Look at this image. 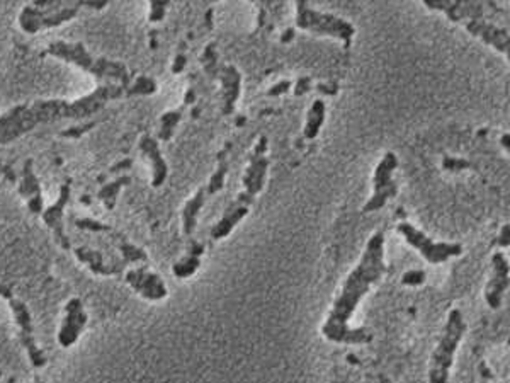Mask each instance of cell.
<instances>
[{
	"label": "cell",
	"mask_w": 510,
	"mask_h": 383,
	"mask_svg": "<svg viewBox=\"0 0 510 383\" xmlns=\"http://www.w3.org/2000/svg\"><path fill=\"white\" fill-rule=\"evenodd\" d=\"M387 271L384 266V237L381 232L367 240V245L361 261L345 280L337 300L334 302L327 322L323 324L322 334L328 341L339 344H366L372 339V334L364 327L350 329L349 320L361 302V298L369 292L374 283H378L381 276Z\"/></svg>",
	"instance_id": "obj_1"
},
{
	"label": "cell",
	"mask_w": 510,
	"mask_h": 383,
	"mask_svg": "<svg viewBox=\"0 0 510 383\" xmlns=\"http://www.w3.org/2000/svg\"><path fill=\"white\" fill-rule=\"evenodd\" d=\"M123 86H113L106 83L99 86L94 92L83 96V98L68 103V101L51 99V101H36L29 106V111L33 114L36 125L44 123H55L60 120H83L101 111L109 101L119 99L123 96Z\"/></svg>",
	"instance_id": "obj_2"
},
{
	"label": "cell",
	"mask_w": 510,
	"mask_h": 383,
	"mask_svg": "<svg viewBox=\"0 0 510 383\" xmlns=\"http://www.w3.org/2000/svg\"><path fill=\"white\" fill-rule=\"evenodd\" d=\"M48 53L56 58L68 61V63L77 65L83 72L92 73L97 81H104V78H114L119 81L123 87L130 86V72H128L126 65L119 63V61H111L108 58H96L86 50L82 43H66V41H53L48 46Z\"/></svg>",
	"instance_id": "obj_3"
},
{
	"label": "cell",
	"mask_w": 510,
	"mask_h": 383,
	"mask_svg": "<svg viewBox=\"0 0 510 383\" xmlns=\"http://www.w3.org/2000/svg\"><path fill=\"white\" fill-rule=\"evenodd\" d=\"M464 332H466V324H464L463 314L458 308H454L449 312L444 334L430 358L429 383H449V369Z\"/></svg>",
	"instance_id": "obj_4"
},
{
	"label": "cell",
	"mask_w": 510,
	"mask_h": 383,
	"mask_svg": "<svg viewBox=\"0 0 510 383\" xmlns=\"http://www.w3.org/2000/svg\"><path fill=\"white\" fill-rule=\"evenodd\" d=\"M269 142L265 136H260L259 143L255 145L254 152L250 155V164H248L245 175H243V191L238 195L237 200L228 206L230 211H233L238 217H247L250 205L254 203L255 196L264 189L265 175L269 169L267 153Z\"/></svg>",
	"instance_id": "obj_5"
},
{
	"label": "cell",
	"mask_w": 510,
	"mask_h": 383,
	"mask_svg": "<svg viewBox=\"0 0 510 383\" xmlns=\"http://www.w3.org/2000/svg\"><path fill=\"white\" fill-rule=\"evenodd\" d=\"M296 26L300 29L317 34V36H332L342 39L345 46L350 45L354 33H356L354 26L347 23V21L340 19V17L334 14L315 11L305 0L296 2Z\"/></svg>",
	"instance_id": "obj_6"
},
{
	"label": "cell",
	"mask_w": 510,
	"mask_h": 383,
	"mask_svg": "<svg viewBox=\"0 0 510 383\" xmlns=\"http://www.w3.org/2000/svg\"><path fill=\"white\" fill-rule=\"evenodd\" d=\"M78 9H81L78 2H58V0H55V4L46 9L28 6L22 9L19 24L24 33L36 34L43 29L56 28L72 21L78 14Z\"/></svg>",
	"instance_id": "obj_7"
},
{
	"label": "cell",
	"mask_w": 510,
	"mask_h": 383,
	"mask_svg": "<svg viewBox=\"0 0 510 383\" xmlns=\"http://www.w3.org/2000/svg\"><path fill=\"white\" fill-rule=\"evenodd\" d=\"M0 295L4 298H7L9 307H11L12 314L16 317V322L19 325L21 331V342L24 346V349L28 351V356L33 363V367L43 368L46 364V356L41 349H39L36 344V337H34V325H33V317H31V312L28 305L24 302L17 300V298L12 295L6 286H0Z\"/></svg>",
	"instance_id": "obj_8"
},
{
	"label": "cell",
	"mask_w": 510,
	"mask_h": 383,
	"mask_svg": "<svg viewBox=\"0 0 510 383\" xmlns=\"http://www.w3.org/2000/svg\"><path fill=\"white\" fill-rule=\"evenodd\" d=\"M398 232L405 237V240L412 247H415L430 264H441L449 257L459 255L463 252L461 244H446V242H432L430 237L425 235L422 230L415 228L410 223L402 222L398 225Z\"/></svg>",
	"instance_id": "obj_9"
},
{
	"label": "cell",
	"mask_w": 510,
	"mask_h": 383,
	"mask_svg": "<svg viewBox=\"0 0 510 383\" xmlns=\"http://www.w3.org/2000/svg\"><path fill=\"white\" fill-rule=\"evenodd\" d=\"M398 167V158L393 152H388L387 155L381 158V162L374 170V195L371 196V200L364 205V213L369 211L381 210L389 198L397 196V183H394L392 174L393 170Z\"/></svg>",
	"instance_id": "obj_10"
},
{
	"label": "cell",
	"mask_w": 510,
	"mask_h": 383,
	"mask_svg": "<svg viewBox=\"0 0 510 383\" xmlns=\"http://www.w3.org/2000/svg\"><path fill=\"white\" fill-rule=\"evenodd\" d=\"M425 7L434 11H442L452 23H468V21L483 19L485 9L481 2H466V0H424Z\"/></svg>",
	"instance_id": "obj_11"
},
{
	"label": "cell",
	"mask_w": 510,
	"mask_h": 383,
	"mask_svg": "<svg viewBox=\"0 0 510 383\" xmlns=\"http://www.w3.org/2000/svg\"><path fill=\"white\" fill-rule=\"evenodd\" d=\"M126 281L136 293L146 300L158 302L167 297V286L163 280L155 272L146 270V267H136V270L128 271Z\"/></svg>",
	"instance_id": "obj_12"
},
{
	"label": "cell",
	"mask_w": 510,
	"mask_h": 383,
	"mask_svg": "<svg viewBox=\"0 0 510 383\" xmlns=\"http://www.w3.org/2000/svg\"><path fill=\"white\" fill-rule=\"evenodd\" d=\"M87 314L83 310V303L81 298H72L65 307V319L58 332V342L61 347H70L77 342L83 327L87 324Z\"/></svg>",
	"instance_id": "obj_13"
},
{
	"label": "cell",
	"mask_w": 510,
	"mask_h": 383,
	"mask_svg": "<svg viewBox=\"0 0 510 383\" xmlns=\"http://www.w3.org/2000/svg\"><path fill=\"white\" fill-rule=\"evenodd\" d=\"M491 262H494V275H491L490 281L486 283L485 300L490 308L496 310L502 305V297L510 285V264L505 259V255L500 252L494 254Z\"/></svg>",
	"instance_id": "obj_14"
},
{
	"label": "cell",
	"mask_w": 510,
	"mask_h": 383,
	"mask_svg": "<svg viewBox=\"0 0 510 383\" xmlns=\"http://www.w3.org/2000/svg\"><path fill=\"white\" fill-rule=\"evenodd\" d=\"M70 200V184H61L58 200L53 203L50 208L43 211V220L46 223L48 228H51L55 240L63 247L65 250L70 249V240L65 235V223H63V211L65 206Z\"/></svg>",
	"instance_id": "obj_15"
},
{
	"label": "cell",
	"mask_w": 510,
	"mask_h": 383,
	"mask_svg": "<svg viewBox=\"0 0 510 383\" xmlns=\"http://www.w3.org/2000/svg\"><path fill=\"white\" fill-rule=\"evenodd\" d=\"M466 29L473 36L483 39L486 45L494 46L496 51L504 53L510 61V34L502 28H496L495 24L489 23L485 19H476V21H468L464 23Z\"/></svg>",
	"instance_id": "obj_16"
},
{
	"label": "cell",
	"mask_w": 510,
	"mask_h": 383,
	"mask_svg": "<svg viewBox=\"0 0 510 383\" xmlns=\"http://www.w3.org/2000/svg\"><path fill=\"white\" fill-rule=\"evenodd\" d=\"M19 193L21 196L24 198L26 203H28V208L33 215H43V193H41V184L34 174L33 169V160L28 158L24 162V167H22V178L19 184Z\"/></svg>",
	"instance_id": "obj_17"
},
{
	"label": "cell",
	"mask_w": 510,
	"mask_h": 383,
	"mask_svg": "<svg viewBox=\"0 0 510 383\" xmlns=\"http://www.w3.org/2000/svg\"><path fill=\"white\" fill-rule=\"evenodd\" d=\"M221 82V98H223V114H232L235 111V104L240 98V86H242V73L238 72L233 65H223L220 67V78Z\"/></svg>",
	"instance_id": "obj_18"
},
{
	"label": "cell",
	"mask_w": 510,
	"mask_h": 383,
	"mask_svg": "<svg viewBox=\"0 0 510 383\" xmlns=\"http://www.w3.org/2000/svg\"><path fill=\"white\" fill-rule=\"evenodd\" d=\"M140 150L145 155V158H148L150 164H152V173H153L152 186L160 188L167 179L168 167H167V162L163 160L157 140L152 138L150 135H143L140 140Z\"/></svg>",
	"instance_id": "obj_19"
},
{
	"label": "cell",
	"mask_w": 510,
	"mask_h": 383,
	"mask_svg": "<svg viewBox=\"0 0 510 383\" xmlns=\"http://www.w3.org/2000/svg\"><path fill=\"white\" fill-rule=\"evenodd\" d=\"M75 255H77V259L81 262L86 264V266L91 270L94 275L99 276H113V275H119V272L123 271V267L126 266V264L121 262H106L104 255L99 250L86 247V245H82V247L75 249Z\"/></svg>",
	"instance_id": "obj_20"
},
{
	"label": "cell",
	"mask_w": 510,
	"mask_h": 383,
	"mask_svg": "<svg viewBox=\"0 0 510 383\" xmlns=\"http://www.w3.org/2000/svg\"><path fill=\"white\" fill-rule=\"evenodd\" d=\"M210 196V191H208V186H203L198 189V193L194 195L190 200L185 203L183 210V223H184V233L185 235H190L194 230H196L198 225V215L201 208L204 206V201Z\"/></svg>",
	"instance_id": "obj_21"
},
{
	"label": "cell",
	"mask_w": 510,
	"mask_h": 383,
	"mask_svg": "<svg viewBox=\"0 0 510 383\" xmlns=\"http://www.w3.org/2000/svg\"><path fill=\"white\" fill-rule=\"evenodd\" d=\"M203 254H204L203 244H199V242H190L188 255L180 259L179 262H175L174 267H172V271H174L177 278L184 280V278H189V276H193L194 272L199 270V266H201Z\"/></svg>",
	"instance_id": "obj_22"
},
{
	"label": "cell",
	"mask_w": 510,
	"mask_h": 383,
	"mask_svg": "<svg viewBox=\"0 0 510 383\" xmlns=\"http://www.w3.org/2000/svg\"><path fill=\"white\" fill-rule=\"evenodd\" d=\"M325 103L322 99H317L312 104L308 111V118H306V126H305V138L313 140L317 138L318 133H320V128L325 121Z\"/></svg>",
	"instance_id": "obj_23"
},
{
	"label": "cell",
	"mask_w": 510,
	"mask_h": 383,
	"mask_svg": "<svg viewBox=\"0 0 510 383\" xmlns=\"http://www.w3.org/2000/svg\"><path fill=\"white\" fill-rule=\"evenodd\" d=\"M130 183H131L130 178H119L116 180H113V183L106 184V186L101 189L99 198H101L102 203H104L106 208H108V210L116 208V201H118L119 191H121L124 186H128Z\"/></svg>",
	"instance_id": "obj_24"
},
{
	"label": "cell",
	"mask_w": 510,
	"mask_h": 383,
	"mask_svg": "<svg viewBox=\"0 0 510 383\" xmlns=\"http://www.w3.org/2000/svg\"><path fill=\"white\" fill-rule=\"evenodd\" d=\"M180 118H183V111L175 109V111H167L160 116V130H158V138L162 142H168L174 136L175 126L179 125Z\"/></svg>",
	"instance_id": "obj_25"
},
{
	"label": "cell",
	"mask_w": 510,
	"mask_h": 383,
	"mask_svg": "<svg viewBox=\"0 0 510 383\" xmlns=\"http://www.w3.org/2000/svg\"><path fill=\"white\" fill-rule=\"evenodd\" d=\"M203 68L206 72V76L213 78V81H218L220 78V67H218V53H216V46L210 43L206 48H204L203 58H201Z\"/></svg>",
	"instance_id": "obj_26"
},
{
	"label": "cell",
	"mask_w": 510,
	"mask_h": 383,
	"mask_svg": "<svg viewBox=\"0 0 510 383\" xmlns=\"http://www.w3.org/2000/svg\"><path fill=\"white\" fill-rule=\"evenodd\" d=\"M155 92H157V82L152 77L141 76L126 91V96L128 98H131V96H152Z\"/></svg>",
	"instance_id": "obj_27"
},
{
	"label": "cell",
	"mask_w": 510,
	"mask_h": 383,
	"mask_svg": "<svg viewBox=\"0 0 510 383\" xmlns=\"http://www.w3.org/2000/svg\"><path fill=\"white\" fill-rule=\"evenodd\" d=\"M226 173H228V162L225 160L223 155H220V165H218V169H216V173L211 175L210 183H208V191H210V196H211V195H216V193L223 189Z\"/></svg>",
	"instance_id": "obj_28"
},
{
	"label": "cell",
	"mask_w": 510,
	"mask_h": 383,
	"mask_svg": "<svg viewBox=\"0 0 510 383\" xmlns=\"http://www.w3.org/2000/svg\"><path fill=\"white\" fill-rule=\"evenodd\" d=\"M119 250H121V254H123L124 264L141 262V261H146V259H148V255H146L143 249L136 247V245L130 244V242H121V244H119Z\"/></svg>",
	"instance_id": "obj_29"
},
{
	"label": "cell",
	"mask_w": 510,
	"mask_h": 383,
	"mask_svg": "<svg viewBox=\"0 0 510 383\" xmlns=\"http://www.w3.org/2000/svg\"><path fill=\"white\" fill-rule=\"evenodd\" d=\"M22 106L24 104H19V106H16V108H12L11 111H7V113H4L2 116H0V138H2V135L6 133V130L9 126L14 123V120L17 116H19V113L22 111Z\"/></svg>",
	"instance_id": "obj_30"
},
{
	"label": "cell",
	"mask_w": 510,
	"mask_h": 383,
	"mask_svg": "<svg viewBox=\"0 0 510 383\" xmlns=\"http://www.w3.org/2000/svg\"><path fill=\"white\" fill-rule=\"evenodd\" d=\"M170 2H150V21L152 23H158L165 17V11Z\"/></svg>",
	"instance_id": "obj_31"
},
{
	"label": "cell",
	"mask_w": 510,
	"mask_h": 383,
	"mask_svg": "<svg viewBox=\"0 0 510 383\" xmlns=\"http://www.w3.org/2000/svg\"><path fill=\"white\" fill-rule=\"evenodd\" d=\"M442 167H444L446 170H463V169H469L471 164H469L468 160H464V158L446 157L444 160H442Z\"/></svg>",
	"instance_id": "obj_32"
},
{
	"label": "cell",
	"mask_w": 510,
	"mask_h": 383,
	"mask_svg": "<svg viewBox=\"0 0 510 383\" xmlns=\"http://www.w3.org/2000/svg\"><path fill=\"white\" fill-rule=\"evenodd\" d=\"M424 281H425V272L419 271V270L408 271L403 275V278H402V283L408 285V286H419V285H422Z\"/></svg>",
	"instance_id": "obj_33"
},
{
	"label": "cell",
	"mask_w": 510,
	"mask_h": 383,
	"mask_svg": "<svg viewBox=\"0 0 510 383\" xmlns=\"http://www.w3.org/2000/svg\"><path fill=\"white\" fill-rule=\"evenodd\" d=\"M78 228H87V230H94V232H111V227L108 225H102V223L97 222V220H77V223H75Z\"/></svg>",
	"instance_id": "obj_34"
},
{
	"label": "cell",
	"mask_w": 510,
	"mask_h": 383,
	"mask_svg": "<svg viewBox=\"0 0 510 383\" xmlns=\"http://www.w3.org/2000/svg\"><path fill=\"white\" fill-rule=\"evenodd\" d=\"M96 125L94 123H87V125H83L81 128H70V130H65V131H61V136H65V138H78V136L86 133V131L88 130H92Z\"/></svg>",
	"instance_id": "obj_35"
},
{
	"label": "cell",
	"mask_w": 510,
	"mask_h": 383,
	"mask_svg": "<svg viewBox=\"0 0 510 383\" xmlns=\"http://www.w3.org/2000/svg\"><path fill=\"white\" fill-rule=\"evenodd\" d=\"M290 86H291V82H287V81L279 82L272 87V89L267 91V94L272 96V98H276V96H281V94H285V92L290 91Z\"/></svg>",
	"instance_id": "obj_36"
},
{
	"label": "cell",
	"mask_w": 510,
	"mask_h": 383,
	"mask_svg": "<svg viewBox=\"0 0 510 383\" xmlns=\"http://www.w3.org/2000/svg\"><path fill=\"white\" fill-rule=\"evenodd\" d=\"M185 65H188V58H185V55H183V53H179L174 58V63H172V72L180 73L185 68Z\"/></svg>",
	"instance_id": "obj_37"
},
{
	"label": "cell",
	"mask_w": 510,
	"mask_h": 383,
	"mask_svg": "<svg viewBox=\"0 0 510 383\" xmlns=\"http://www.w3.org/2000/svg\"><path fill=\"white\" fill-rule=\"evenodd\" d=\"M78 4H81V7H88V9H96V11H101V9H104L108 6L109 2H106V0H78Z\"/></svg>",
	"instance_id": "obj_38"
},
{
	"label": "cell",
	"mask_w": 510,
	"mask_h": 383,
	"mask_svg": "<svg viewBox=\"0 0 510 383\" xmlns=\"http://www.w3.org/2000/svg\"><path fill=\"white\" fill-rule=\"evenodd\" d=\"M499 245L500 247H509L510 245V225H504L502 230H500Z\"/></svg>",
	"instance_id": "obj_39"
},
{
	"label": "cell",
	"mask_w": 510,
	"mask_h": 383,
	"mask_svg": "<svg viewBox=\"0 0 510 383\" xmlns=\"http://www.w3.org/2000/svg\"><path fill=\"white\" fill-rule=\"evenodd\" d=\"M305 83H310V78H301L300 81V89H296V94H305L306 91H308V86H305Z\"/></svg>",
	"instance_id": "obj_40"
},
{
	"label": "cell",
	"mask_w": 510,
	"mask_h": 383,
	"mask_svg": "<svg viewBox=\"0 0 510 383\" xmlns=\"http://www.w3.org/2000/svg\"><path fill=\"white\" fill-rule=\"evenodd\" d=\"M500 143H502V147L505 148V150L510 152V133L502 135V138H500Z\"/></svg>",
	"instance_id": "obj_41"
},
{
	"label": "cell",
	"mask_w": 510,
	"mask_h": 383,
	"mask_svg": "<svg viewBox=\"0 0 510 383\" xmlns=\"http://www.w3.org/2000/svg\"><path fill=\"white\" fill-rule=\"evenodd\" d=\"M292 36H295V31H292V29H286V33L281 36V41H282V43L291 41Z\"/></svg>",
	"instance_id": "obj_42"
},
{
	"label": "cell",
	"mask_w": 510,
	"mask_h": 383,
	"mask_svg": "<svg viewBox=\"0 0 510 383\" xmlns=\"http://www.w3.org/2000/svg\"><path fill=\"white\" fill-rule=\"evenodd\" d=\"M128 165H131V160H126L123 162V164H118L116 167H113V173H116L119 169H128Z\"/></svg>",
	"instance_id": "obj_43"
},
{
	"label": "cell",
	"mask_w": 510,
	"mask_h": 383,
	"mask_svg": "<svg viewBox=\"0 0 510 383\" xmlns=\"http://www.w3.org/2000/svg\"><path fill=\"white\" fill-rule=\"evenodd\" d=\"M193 98H194V92L190 91V92H189V96L185 94V104H188V103H193V101H194Z\"/></svg>",
	"instance_id": "obj_44"
}]
</instances>
